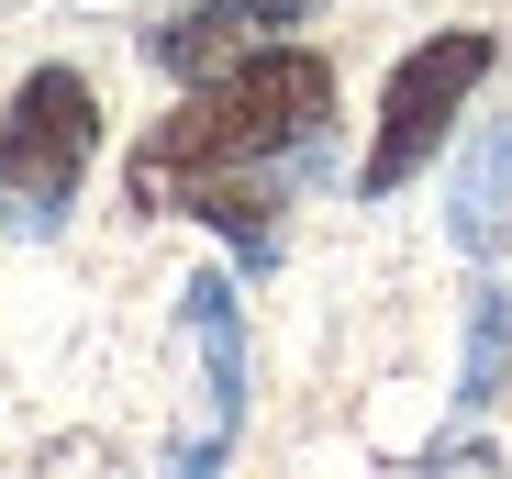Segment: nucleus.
<instances>
[{"mask_svg":"<svg viewBox=\"0 0 512 479\" xmlns=\"http://www.w3.org/2000/svg\"><path fill=\"white\" fill-rule=\"evenodd\" d=\"M334 123V67L312 45H256L212 78H190V101L134 145V212H190L223 223L245 268L279 257V179L290 156H312Z\"/></svg>","mask_w":512,"mask_h":479,"instance_id":"f257e3e1","label":"nucleus"},{"mask_svg":"<svg viewBox=\"0 0 512 479\" xmlns=\"http://www.w3.org/2000/svg\"><path fill=\"white\" fill-rule=\"evenodd\" d=\"M101 156V90L78 67H34L0 101V234H56Z\"/></svg>","mask_w":512,"mask_h":479,"instance_id":"f03ea898","label":"nucleus"},{"mask_svg":"<svg viewBox=\"0 0 512 479\" xmlns=\"http://www.w3.org/2000/svg\"><path fill=\"white\" fill-rule=\"evenodd\" d=\"M479 78H490V34H479V23L423 34V45L390 67V90H379V134H368V168H357V190H368V201H390L401 179H423V168L446 156L457 112L479 101Z\"/></svg>","mask_w":512,"mask_h":479,"instance_id":"7ed1b4c3","label":"nucleus"},{"mask_svg":"<svg viewBox=\"0 0 512 479\" xmlns=\"http://www.w3.org/2000/svg\"><path fill=\"white\" fill-rule=\"evenodd\" d=\"M179 346H190V435L167 446V468L179 479H201V468H223L234 457V424H245V301H234V279L223 268H201L190 290H179Z\"/></svg>","mask_w":512,"mask_h":479,"instance_id":"20e7f679","label":"nucleus"},{"mask_svg":"<svg viewBox=\"0 0 512 479\" xmlns=\"http://www.w3.org/2000/svg\"><path fill=\"white\" fill-rule=\"evenodd\" d=\"M312 12H323V0H179V12L145 34V56L167 78H212V67H234L256 45H290Z\"/></svg>","mask_w":512,"mask_h":479,"instance_id":"39448f33","label":"nucleus"},{"mask_svg":"<svg viewBox=\"0 0 512 479\" xmlns=\"http://www.w3.org/2000/svg\"><path fill=\"white\" fill-rule=\"evenodd\" d=\"M446 234L468 257H512V123L479 134L457 156V190H446Z\"/></svg>","mask_w":512,"mask_h":479,"instance_id":"423d86ee","label":"nucleus"},{"mask_svg":"<svg viewBox=\"0 0 512 479\" xmlns=\"http://www.w3.org/2000/svg\"><path fill=\"white\" fill-rule=\"evenodd\" d=\"M501 390H512V290L479 279V301H468V357H457V402L479 413V402H501Z\"/></svg>","mask_w":512,"mask_h":479,"instance_id":"0eeeda50","label":"nucleus"}]
</instances>
